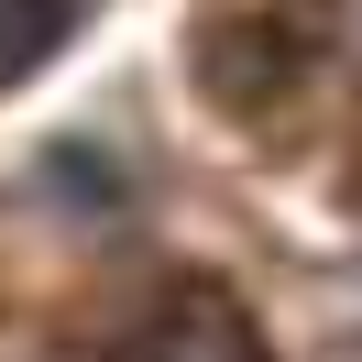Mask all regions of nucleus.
<instances>
[{"instance_id":"obj_1","label":"nucleus","mask_w":362,"mask_h":362,"mask_svg":"<svg viewBox=\"0 0 362 362\" xmlns=\"http://www.w3.org/2000/svg\"><path fill=\"white\" fill-rule=\"evenodd\" d=\"M110 362H274V351L252 329V308H230L220 286H198V296H165Z\"/></svg>"},{"instance_id":"obj_2","label":"nucleus","mask_w":362,"mask_h":362,"mask_svg":"<svg viewBox=\"0 0 362 362\" xmlns=\"http://www.w3.org/2000/svg\"><path fill=\"white\" fill-rule=\"evenodd\" d=\"M66 23H77V0H0V88L45 66L66 45Z\"/></svg>"}]
</instances>
